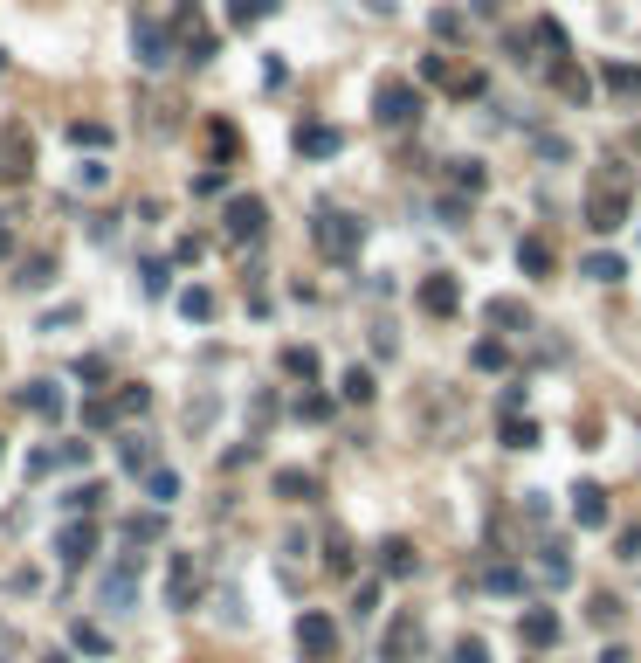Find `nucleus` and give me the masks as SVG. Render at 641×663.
<instances>
[{
    "instance_id": "obj_1",
    "label": "nucleus",
    "mask_w": 641,
    "mask_h": 663,
    "mask_svg": "<svg viewBox=\"0 0 641 663\" xmlns=\"http://www.w3.org/2000/svg\"><path fill=\"white\" fill-rule=\"evenodd\" d=\"M421 650H428L421 615H414V609H393V615H386V636H380V663H421Z\"/></svg>"
},
{
    "instance_id": "obj_2",
    "label": "nucleus",
    "mask_w": 641,
    "mask_h": 663,
    "mask_svg": "<svg viewBox=\"0 0 641 663\" xmlns=\"http://www.w3.org/2000/svg\"><path fill=\"white\" fill-rule=\"evenodd\" d=\"M317 249H325L332 263H359V249H366V228L352 221V214H317Z\"/></svg>"
},
{
    "instance_id": "obj_3",
    "label": "nucleus",
    "mask_w": 641,
    "mask_h": 663,
    "mask_svg": "<svg viewBox=\"0 0 641 663\" xmlns=\"http://www.w3.org/2000/svg\"><path fill=\"white\" fill-rule=\"evenodd\" d=\"M373 118H380V132H407L414 118H421V90H414V83H380Z\"/></svg>"
},
{
    "instance_id": "obj_4",
    "label": "nucleus",
    "mask_w": 641,
    "mask_h": 663,
    "mask_svg": "<svg viewBox=\"0 0 641 663\" xmlns=\"http://www.w3.org/2000/svg\"><path fill=\"white\" fill-rule=\"evenodd\" d=\"M201 553H166V609H193L201 601Z\"/></svg>"
},
{
    "instance_id": "obj_5",
    "label": "nucleus",
    "mask_w": 641,
    "mask_h": 663,
    "mask_svg": "<svg viewBox=\"0 0 641 663\" xmlns=\"http://www.w3.org/2000/svg\"><path fill=\"white\" fill-rule=\"evenodd\" d=\"M297 650H304L310 663H332L338 657V622L325 609H304L297 615Z\"/></svg>"
},
{
    "instance_id": "obj_6",
    "label": "nucleus",
    "mask_w": 641,
    "mask_h": 663,
    "mask_svg": "<svg viewBox=\"0 0 641 663\" xmlns=\"http://www.w3.org/2000/svg\"><path fill=\"white\" fill-rule=\"evenodd\" d=\"M620 221H628V173H620L614 186H593V194H587V228L614 236Z\"/></svg>"
},
{
    "instance_id": "obj_7",
    "label": "nucleus",
    "mask_w": 641,
    "mask_h": 663,
    "mask_svg": "<svg viewBox=\"0 0 641 663\" xmlns=\"http://www.w3.org/2000/svg\"><path fill=\"white\" fill-rule=\"evenodd\" d=\"M221 221H228V242H262V228H269V208H262L256 194H234Z\"/></svg>"
},
{
    "instance_id": "obj_8",
    "label": "nucleus",
    "mask_w": 641,
    "mask_h": 663,
    "mask_svg": "<svg viewBox=\"0 0 641 663\" xmlns=\"http://www.w3.org/2000/svg\"><path fill=\"white\" fill-rule=\"evenodd\" d=\"M97 518H62V532H55V553H62V567H83V559L97 553Z\"/></svg>"
},
{
    "instance_id": "obj_9",
    "label": "nucleus",
    "mask_w": 641,
    "mask_h": 663,
    "mask_svg": "<svg viewBox=\"0 0 641 663\" xmlns=\"http://www.w3.org/2000/svg\"><path fill=\"white\" fill-rule=\"evenodd\" d=\"M572 526H587V532L607 526V484H593V477L572 484Z\"/></svg>"
},
{
    "instance_id": "obj_10",
    "label": "nucleus",
    "mask_w": 641,
    "mask_h": 663,
    "mask_svg": "<svg viewBox=\"0 0 641 663\" xmlns=\"http://www.w3.org/2000/svg\"><path fill=\"white\" fill-rule=\"evenodd\" d=\"M338 145H345V132L325 125V118H304V125H297V153H304V160H338Z\"/></svg>"
},
{
    "instance_id": "obj_11",
    "label": "nucleus",
    "mask_w": 641,
    "mask_h": 663,
    "mask_svg": "<svg viewBox=\"0 0 641 663\" xmlns=\"http://www.w3.org/2000/svg\"><path fill=\"white\" fill-rule=\"evenodd\" d=\"M103 609H131V594H138V553H125L118 559V567H111V574H103Z\"/></svg>"
},
{
    "instance_id": "obj_12",
    "label": "nucleus",
    "mask_w": 641,
    "mask_h": 663,
    "mask_svg": "<svg viewBox=\"0 0 641 663\" xmlns=\"http://www.w3.org/2000/svg\"><path fill=\"white\" fill-rule=\"evenodd\" d=\"M517 636H524V650H559L565 622L552 609H524V622H517Z\"/></svg>"
},
{
    "instance_id": "obj_13",
    "label": "nucleus",
    "mask_w": 641,
    "mask_h": 663,
    "mask_svg": "<svg viewBox=\"0 0 641 663\" xmlns=\"http://www.w3.org/2000/svg\"><path fill=\"white\" fill-rule=\"evenodd\" d=\"M131 49H138V62H145V70H159V62L173 55V28H159V21H138V28H131Z\"/></svg>"
},
{
    "instance_id": "obj_14",
    "label": "nucleus",
    "mask_w": 641,
    "mask_h": 663,
    "mask_svg": "<svg viewBox=\"0 0 641 663\" xmlns=\"http://www.w3.org/2000/svg\"><path fill=\"white\" fill-rule=\"evenodd\" d=\"M421 311H428V319H456L462 311V284L456 277H428V284H421Z\"/></svg>"
},
{
    "instance_id": "obj_15",
    "label": "nucleus",
    "mask_w": 641,
    "mask_h": 663,
    "mask_svg": "<svg viewBox=\"0 0 641 663\" xmlns=\"http://www.w3.org/2000/svg\"><path fill=\"white\" fill-rule=\"evenodd\" d=\"M380 574H386V581H414V574H421V553H414V539H400V532L386 539V546H380Z\"/></svg>"
},
{
    "instance_id": "obj_16",
    "label": "nucleus",
    "mask_w": 641,
    "mask_h": 663,
    "mask_svg": "<svg viewBox=\"0 0 641 663\" xmlns=\"http://www.w3.org/2000/svg\"><path fill=\"white\" fill-rule=\"evenodd\" d=\"M21 408H28V415H42V422H62V408H70V401H62V387H55V380H28V387H21Z\"/></svg>"
},
{
    "instance_id": "obj_17",
    "label": "nucleus",
    "mask_w": 641,
    "mask_h": 663,
    "mask_svg": "<svg viewBox=\"0 0 641 663\" xmlns=\"http://www.w3.org/2000/svg\"><path fill=\"white\" fill-rule=\"evenodd\" d=\"M552 263H559V256H552V242H545V236H524V242H517V269H524V277H538V284H545V277H552Z\"/></svg>"
},
{
    "instance_id": "obj_18",
    "label": "nucleus",
    "mask_w": 641,
    "mask_h": 663,
    "mask_svg": "<svg viewBox=\"0 0 641 663\" xmlns=\"http://www.w3.org/2000/svg\"><path fill=\"white\" fill-rule=\"evenodd\" d=\"M538 574H545V587H572V553H565V539L538 546Z\"/></svg>"
},
{
    "instance_id": "obj_19",
    "label": "nucleus",
    "mask_w": 641,
    "mask_h": 663,
    "mask_svg": "<svg viewBox=\"0 0 641 663\" xmlns=\"http://www.w3.org/2000/svg\"><path fill=\"white\" fill-rule=\"evenodd\" d=\"M276 498L283 504H310L317 498V477H310V470H276Z\"/></svg>"
},
{
    "instance_id": "obj_20",
    "label": "nucleus",
    "mask_w": 641,
    "mask_h": 663,
    "mask_svg": "<svg viewBox=\"0 0 641 663\" xmlns=\"http://www.w3.org/2000/svg\"><path fill=\"white\" fill-rule=\"evenodd\" d=\"M469 367H476V373H504V367H511V345H504V339H476V345H469Z\"/></svg>"
},
{
    "instance_id": "obj_21",
    "label": "nucleus",
    "mask_w": 641,
    "mask_h": 663,
    "mask_svg": "<svg viewBox=\"0 0 641 663\" xmlns=\"http://www.w3.org/2000/svg\"><path fill=\"white\" fill-rule=\"evenodd\" d=\"M579 277H593V284H620V277H628V263H620L614 249H593L587 263H579Z\"/></svg>"
},
{
    "instance_id": "obj_22",
    "label": "nucleus",
    "mask_w": 641,
    "mask_h": 663,
    "mask_svg": "<svg viewBox=\"0 0 641 663\" xmlns=\"http://www.w3.org/2000/svg\"><path fill=\"white\" fill-rule=\"evenodd\" d=\"M145 498H152L159 511H166V504L180 498V470H166V463H152V470H145Z\"/></svg>"
},
{
    "instance_id": "obj_23",
    "label": "nucleus",
    "mask_w": 641,
    "mask_h": 663,
    "mask_svg": "<svg viewBox=\"0 0 641 663\" xmlns=\"http://www.w3.org/2000/svg\"><path fill=\"white\" fill-rule=\"evenodd\" d=\"M103 498H111L103 484H77V491L62 498V511H70V518H97V511H103Z\"/></svg>"
},
{
    "instance_id": "obj_24",
    "label": "nucleus",
    "mask_w": 641,
    "mask_h": 663,
    "mask_svg": "<svg viewBox=\"0 0 641 663\" xmlns=\"http://www.w3.org/2000/svg\"><path fill=\"white\" fill-rule=\"evenodd\" d=\"M325 567H332V581H352V567H359V559H352V539H345V532H332V539H325Z\"/></svg>"
},
{
    "instance_id": "obj_25",
    "label": "nucleus",
    "mask_w": 641,
    "mask_h": 663,
    "mask_svg": "<svg viewBox=\"0 0 641 663\" xmlns=\"http://www.w3.org/2000/svg\"><path fill=\"white\" fill-rule=\"evenodd\" d=\"M338 394L352 401V408H366V401L380 394V387H373V367H345V380H338Z\"/></svg>"
},
{
    "instance_id": "obj_26",
    "label": "nucleus",
    "mask_w": 641,
    "mask_h": 663,
    "mask_svg": "<svg viewBox=\"0 0 641 663\" xmlns=\"http://www.w3.org/2000/svg\"><path fill=\"white\" fill-rule=\"evenodd\" d=\"M504 450H538V422L531 415H504Z\"/></svg>"
},
{
    "instance_id": "obj_27",
    "label": "nucleus",
    "mask_w": 641,
    "mask_h": 663,
    "mask_svg": "<svg viewBox=\"0 0 641 663\" xmlns=\"http://www.w3.org/2000/svg\"><path fill=\"white\" fill-rule=\"evenodd\" d=\"M489 325H504V332H524V325H531V311H524L517 297H489Z\"/></svg>"
},
{
    "instance_id": "obj_28",
    "label": "nucleus",
    "mask_w": 641,
    "mask_h": 663,
    "mask_svg": "<svg viewBox=\"0 0 641 663\" xmlns=\"http://www.w3.org/2000/svg\"><path fill=\"white\" fill-rule=\"evenodd\" d=\"M283 373L290 380H317V352L310 345H283Z\"/></svg>"
},
{
    "instance_id": "obj_29",
    "label": "nucleus",
    "mask_w": 641,
    "mask_h": 663,
    "mask_svg": "<svg viewBox=\"0 0 641 663\" xmlns=\"http://www.w3.org/2000/svg\"><path fill=\"white\" fill-rule=\"evenodd\" d=\"M159 532H166V518H159V511H138V518H125V539H131V546H152Z\"/></svg>"
},
{
    "instance_id": "obj_30",
    "label": "nucleus",
    "mask_w": 641,
    "mask_h": 663,
    "mask_svg": "<svg viewBox=\"0 0 641 663\" xmlns=\"http://www.w3.org/2000/svg\"><path fill=\"white\" fill-rule=\"evenodd\" d=\"M180 311H186L193 325H207V319H214V291H207V284H193V291H180Z\"/></svg>"
},
{
    "instance_id": "obj_31",
    "label": "nucleus",
    "mask_w": 641,
    "mask_h": 663,
    "mask_svg": "<svg viewBox=\"0 0 641 663\" xmlns=\"http://www.w3.org/2000/svg\"><path fill=\"white\" fill-rule=\"evenodd\" d=\"M552 83H559V97H572V104H579V97H587V77H579V70H572V62H552Z\"/></svg>"
},
{
    "instance_id": "obj_32",
    "label": "nucleus",
    "mask_w": 641,
    "mask_h": 663,
    "mask_svg": "<svg viewBox=\"0 0 641 663\" xmlns=\"http://www.w3.org/2000/svg\"><path fill=\"white\" fill-rule=\"evenodd\" d=\"M448 180H456V194L469 201V194H483V166H476V160H456V166H448Z\"/></svg>"
},
{
    "instance_id": "obj_33",
    "label": "nucleus",
    "mask_w": 641,
    "mask_h": 663,
    "mask_svg": "<svg viewBox=\"0 0 641 663\" xmlns=\"http://www.w3.org/2000/svg\"><path fill=\"white\" fill-rule=\"evenodd\" d=\"M118 456H125V470H152V443H145V435H125Z\"/></svg>"
},
{
    "instance_id": "obj_34",
    "label": "nucleus",
    "mask_w": 641,
    "mask_h": 663,
    "mask_svg": "<svg viewBox=\"0 0 641 663\" xmlns=\"http://www.w3.org/2000/svg\"><path fill=\"white\" fill-rule=\"evenodd\" d=\"M83 422H90V428H111V422H118V401H111V394H90V401H83Z\"/></svg>"
},
{
    "instance_id": "obj_35",
    "label": "nucleus",
    "mask_w": 641,
    "mask_h": 663,
    "mask_svg": "<svg viewBox=\"0 0 641 663\" xmlns=\"http://www.w3.org/2000/svg\"><path fill=\"white\" fill-rule=\"evenodd\" d=\"M600 83H607V90H641V70H635V62H607Z\"/></svg>"
},
{
    "instance_id": "obj_36",
    "label": "nucleus",
    "mask_w": 641,
    "mask_h": 663,
    "mask_svg": "<svg viewBox=\"0 0 641 663\" xmlns=\"http://www.w3.org/2000/svg\"><path fill=\"white\" fill-rule=\"evenodd\" d=\"M145 408H152V387H145V380H131L125 394H118V415H145Z\"/></svg>"
},
{
    "instance_id": "obj_37",
    "label": "nucleus",
    "mask_w": 641,
    "mask_h": 663,
    "mask_svg": "<svg viewBox=\"0 0 641 663\" xmlns=\"http://www.w3.org/2000/svg\"><path fill=\"white\" fill-rule=\"evenodd\" d=\"M489 594H524V574H517L511 559H504V567H489Z\"/></svg>"
},
{
    "instance_id": "obj_38",
    "label": "nucleus",
    "mask_w": 641,
    "mask_h": 663,
    "mask_svg": "<svg viewBox=\"0 0 641 663\" xmlns=\"http://www.w3.org/2000/svg\"><path fill=\"white\" fill-rule=\"evenodd\" d=\"M269 7H276V0H234V7H228V21H234V28H249V21H262Z\"/></svg>"
},
{
    "instance_id": "obj_39",
    "label": "nucleus",
    "mask_w": 641,
    "mask_h": 663,
    "mask_svg": "<svg viewBox=\"0 0 641 663\" xmlns=\"http://www.w3.org/2000/svg\"><path fill=\"white\" fill-rule=\"evenodd\" d=\"M70 138H77V145H111V125H97V118H83V125H70Z\"/></svg>"
},
{
    "instance_id": "obj_40",
    "label": "nucleus",
    "mask_w": 641,
    "mask_h": 663,
    "mask_svg": "<svg viewBox=\"0 0 641 663\" xmlns=\"http://www.w3.org/2000/svg\"><path fill=\"white\" fill-rule=\"evenodd\" d=\"M448 657H456V663H489V642H483V636H462Z\"/></svg>"
},
{
    "instance_id": "obj_41",
    "label": "nucleus",
    "mask_w": 641,
    "mask_h": 663,
    "mask_svg": "<svg viewBox=\"0 0 641 663\" xmlns=\"http://www.w3.org/2000/svg\"><path fill=\"white\" fill-rule=\"evenodd\" d=\"M49 256H28V263H21V284H28V291H42V284H49Z\"/></svg>"
},
{
    "instance_id": "obj_42",
    "label": "nucleus",
    "mask_w": 641,
    "mask_h": 663,
    "mask_svg": "<svg viewBox=\"0 0 641 663\" xmlns=\"http://www.w3.org/2000/svg\"><path fill=\"white\" fill-rule=\"evenodd\" d=\"M593 622H600V629H614V622H620V601H614V594H593Z\"/></svg>"
},
{
    "instance_id": "obj_43",
    "label": "nucleus",
    "mask_w": 641,
    "mask_h": 663,
    "mask_svg": "<svg viewBox=\"0 0 641 663\" xmlns=\"http://www.w3.org/2000/svg\"><path fill=\"white\" fill-rule=\"evenodd\" d=\"M538 42H545V49H552V62H559V55H565V28L552 21V14H545V21H538Z\"/></svg>"
},
{
    "instance_id": "obj_44",
    "label": "nucleus",
    "mask_w": 641,
    "mask_h": 663,
    "mask_svg": "<svg viewBox=\"0 0 641 663\" xmlns=\"http://www.w3.org/2000/svg\"><path fill=\"white\" fill-rule=\"evenodd\" d=\"M77 650H90V657H103V650H111V636H103V629H90V622H77Z\"/></svg>"
},
{
    "instance_id": "obj_45",
    "label": "nucleus",
    "mask_w": 641,
    "mask_h": 663,
    "mask_svg": "<svg viewBox=\"0 0 641 663\" xmlns=\"http://www.w3.org/2000/svg\"><path fill=\"white\" fill-rule=\"evenodd\" d=\"M297 415H304V422H325V415H332V401H325V394H304V401H297Z\"/></svg>"
},
{
    "instance_id": "obj_46",
    "label": "nucleus",
    "mask_w": 641,
    "mask_h": 663,
    "mask_svg": "<svg viewBox=\"0 0 641 663\" xmlns=\"http://www.w3.org/2000/svg\"><path fill=\"white\" fill-rule=\"evenodd\" d=\"M421 77H428V83H456V70H448V55H428V62H421Z\"/></svg>"
},
{
    "instance_id": "obj_47",
    "label": "nucleus",
    "mask_w": 641,
    "mask_h": 663,
    "mask_svg": "<svg viewBox=\"0 0 641 663\" xmlns=\"http://www.w3.org/2000/svg\"><path fill=\"white\" fill-rule=\"evenodd\" d=\"M90 463V443H62V470H83Z\"/></svg>"
},
{
    "instance_id": "obj_48",
    "label": "nucleus",
    "mask_w": 641,
    "mask_h": 663,
    "mask_svg": "<svg viewBox=\"0 0 641 663\" xmlns=\"http://www.w3.org/2000/svg\"><path fill=\"white\" fill-rule=\"evenodd\" d=\"M35 581H42L35 567H14V574H7V587H14V594H35Z\"/></svg>"
},
{
    "instance_id": "obj_49",
    "label": "nucleus",
    "mask_w": 641,
    "mask_h": 663,
    "mask_svg": "<svg viewBox=\"0 0 641 663\" xmlns=\"http://www.w3.org/2000/svg\"><path fill=\"white\" fill-rule=\"evenodd\" d=\"M593 663H628V650H620V642H607V650H600Z\"/></svg>"
},
{
    "instance_id": "obj_50",
    "label": "nucleus",
    "mask_w": 641,
    "mask_h": 663,
    "mask_svg": "<svg viewBox=\"0 0 641 663\" xmlns=\"http://www.w3.org/2000/svg\"><path fill=\"white\" fill-rule=\"evenodd\" d=\"M7 249H14V242H7V228H0V256H7Z\"/></svg>"
},
{
    "instance_id": "obj_51",
    "label": "nucleus",
    "mask_w": 641,
    "mask_h": 663,
    "mask_svg": "<svg viewBox=\"0 0 641 663\" xmlns=\"http://www.w3.org/2000/svg\"><path fill=\"white\" fill-rule=\"evenodd\" d=\"M49 663H70V657H49Z\"/></svg>"
},
{
    "instance_id": "obj_52",
    "label": "nucleus",
    "mask_w": 641,
    "mask_h": 663,
    "mask_svg": "<svg viewBox=\"0 0 641 663\" xmlns=\"http://www.w3.org/2000/svg\"><path fill=\"white\" fill-rule=\"evenodd\" d=\"M0 70H7V55H0Z\"/></svg>"
},
{
    "instance_id": "obj_53",
    "label": "nucleus",
    "mask_w": 641,
    "mask_h": 663,
    "mask_svg": "<svg viewBox=\"0 0 641 663\" xmlns=\"http://www.w3.org/2000/svg\"><path fill=\"white\" fill-rule=\"evenodd\" d=\"M0 456H7V443H0Z\"/></svg>"
}]
</instances>
